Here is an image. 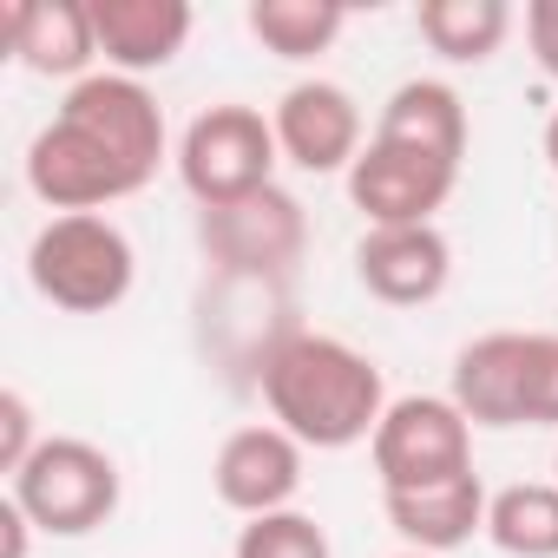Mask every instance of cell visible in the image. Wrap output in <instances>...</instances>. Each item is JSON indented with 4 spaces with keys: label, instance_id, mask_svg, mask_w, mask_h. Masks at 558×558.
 Instances as JSON below:
<instances>
[{
    "label": "cell",
    "instance_id": "9c48e42d",
    "mask_svg": "<svg viewBox=\"0 0 558 558\" xmlns=\"http://www.w3.org/2000/svg\"><path fill=\"white\" fill-rule=\"evenodd\" d=\"M453 184H460V165H447L434 151H414V145H395V138H368L362 158L349 165V204L368 217V230L434 223L447 210Z\"/></svg>",
    "mask_w": 558,
    "mask_h": 558
},
{
    "label": "cell",
    "instance_id": "9a60e30c",
    "mask_svg": "<svg viewBox=\"0 0 558 558\" xmlns=\"http://www.w3.org/2000/svg\"><path fill=\"white\" fill-rule=\"evenodd\" d=\"M486 480L480 473H460V480H440V486H421V493H381V512L401 538V551H427V558H447L460 545H473V532H486Z\"/></svg>",
    "mask_w": 558,
    "mask_h": 558
},
{
    "label": "cell",
    "instance_id": "30bf717a",
    "mask_svg": "<svg viewBox=\"0 0 558 558\" xmlns=\"http://www.w3.org/2000/svg\"><path fill=\"white\" fill-rule=\"evenodd\" d=\"M303 460H310V447H303L296 434H283L276 421H250V427H236V434L217 447L210 486H217V499H223L230 512L269 519V512H290V506H296V493H303Z\"/></svg>",
    "mask_w": 558,
    "mask_h": 558
},
{
    "label": "cell",
    "instance_id": "7a4b0ae2",
    "mask_svg": "<svg viewBox=\"0 0 558 558\" xmlns=\"http://www.w3.org/2000/svg\"><path fill=\"white\" fill-rule=\"evenodd\" d=\"M256 388L269 401V421L296 434L310 453H342L375 440L381 414H388V381L381 362L362 355L342 336H316V329H290L276 336L256 362Z\"/></svg>",
    "mask_w": 558,
    "mask_h": 558
},
{
    "label": "cell",
    "instance_id": "3957f363",
    "mask_svg": "<svg viewBox=\"0 0 558 558\" xmlns=\"http://www.w3.org/2000/svg\"><path fill=\"white\" fill-rule=\"evenodd\" d=\"M27 283L40 303H53L66 316H106L138 283V250H132L125 223H112L106 210L47 217L27 243Z\"/></svg>",
    "mask_w": 558,
    "mask_h": 558
},
{
    "label": "cell",
    "instance_id": "ba28073f",
    "mask_svg": "<svg viewBox=\"0 0 558 558\" xmlns=\"http://www.w3.org/2000/svg\"><path fill=\"white\" fill-rule=\"evenodd\" d=\"M197 243L223 276H236V283H283L310 250V217L283 184H269L256 197L197 210Z\"/></svg>",
    "mask_w": 558,
    "mask_h": 558
},
{
    "label": "cell",
    "instance_id": "ac0fdd59",
    "mask_svg": "<svg viewBox=\"0 0 558 558\" xmlns=\"http://www.w3.org/2000/svg\"><path fill=\"white\" fill-rule=\"evenodd\" d=\"M243 27L256 34L263 53L303 66V60H316V53H329L342 40L349 8H342V0H250Z\"/></svg>",
    "mask_w": 558,
    "mask_h": 558
},
{
    "label": "cell",
    "instance_id": "44dd1931",
    "mask_svg": "<svg viewBox=\"0 0 558 558\" xmlns=\"http://www.w3.org/2000/svg\"><path fill=\"white\" fill-rule=\"evenodd\" d=\"M47 434L34 427V401L21 395V388H8V395H0V473H21L27 460H34V447H40Z\"/></svg>",
    "mask_w": 558,
    "mask_h": 558
},
{
    "label": "cell",
    "instance_id": "277c9868",
    "mask_svg": "<svg viewBox=\"0 0 558 558\" xmlns=\"http://www.w3.org/2000/svg\"><path fill=\"white\" fill-rule=\"evenodd\" d=\"M453 401L473 427H558V336L493 329L453 355Z\"/></svg>",
    "mask_w": 558,
    "mask_h": 558
},
{
    "label": "cell",
    "instance_id": "5bb4252c",
    "mask_svg": "<svg viewBox=\"0 0 558 558\" xmlns=\"http://www.w3.org/2000/svg\"><path fill=\"white\" fill-rule=\"evenodd\" d=\"M86 8H93L106 73H125V80L165 73L197 27L191 0H86Z\"/></svg>",
    "mask_w": 558,
    "mask_h": 558
},
{
    "label": "cell",
    "instance_id": "e0dca14e",
    "mask_svg": "<svg viewBox=\"0 0 558 558\" xmlns=\"http://www.w3.org/2000/svg\"><path fill=\"white\" fill-rule=\"evenodd\" d=\"M414 27L447 66H486L512 34V8L506 0H421Z\"/></svg>",
    "mask_w": 558,
    "mask_h": 558
},
{
    "label": "cell",
    "instance_id": "d6986e66",
    "mask_svg": "<svg viewBox=\"0 0 558 558\" xmlns=\"http://www.w3.org/2000/svg\"><path fill=\"white\" fill-rule=\"evenodd\" d=\"M486 538L506 558H558V480H519L486 499Z\"/></svg>",
    "mask_w": 558,
    "mask_h": 558
},
{
    "label": "cell",
    "instance_id": "ffe728a7",
    "mask_svg": "<svg viewBox=\"0 0 558 558\" xmlns=\"http://www.w3.org/2000/svg\"><path fill=\"white\" fill-rule=\"evenodd\" d=\"M230 558H336V551H329V532L290 506V512H269V519H243Z\"/></svg>",
    "mask_w": 558,
    "mask_h": 558
},
{
    "label": "cell",
    "instance_id": "8fae6325",
    "mask_svg": "<svg viewBox=\"0 0 558 558\" xmlns=\"http://www.w3.org/2000/svg\"><path fill=\"white\" fill-rule=\"evenodd\" d=\"M269 125H276V145H283V158L296 165V171H310V178H349V165L362 158V106H355V93L349 86H336V80H296L283 99H276V112H269Z\"/></svg>",
    "mask_w": 558,
    "mask_h": 558
},
{
    "label": "cell",
    "instance_id": "d4e9b609",
    "mask_svg": "<svg viewBox=\"0 0 558 558\" xmlns=\"http://www.w3.org/2000/svg\"><path fill=\"white\" fill-rule=\"evenodd\" d=\"M395 558H427V551H395Z\"/></svg>",
    "mask_w": 558,
    "mask_h": 558
},
{
    "label": "cell",
    "instance_id": "8992f818",
    "mask_svg": "<svg viewBox=\"0 0 558 558\" xmlns=\"http://www.w3.org/2000/svg\"><path fill=\"white\" fill-rule=\"evenodd\" d=\"M276 165H283V145H276L269 112L236 106V99L204 106L184 125V138H178V184L197 197V210H217V204L269 191Z\"/></svg>",
    "mask_w": 558,
    "mask_h": 558
},
{
    "label": "cell",
    "instance_id": "6da1fadb",
    "mask_svg": "<svg viewBox=\"0 0 558 558\" xmlns=\"http://www.w3.org/2000/svg\"><path fill=\"white\" fill-rule=\"evenodd\" d=\"M165 165V112L145 80L93 73L66 86L60 112L27 145V191L53 210H106L119 197H138Z\"/></svg>",
    "mask_w": 558,
    "mask_h": 558
},
{
    "label": "cell",
    "instance_id": "2e32d148",
    "mask_svg": "<svg viewBox=\"0 0 558 558\" xmlns=\"http://www.w3.org/2000/svg\"><path fill=\"white\" fill-rule=\"evenodd\" d=\"M375 138H395V145H414V151L460 165L466 158V99L447 80H401L375 119Z\"/></svg>",
    "mask_w": 558,
    "mask_h": 558
},
{
    "label": "cell",
    "instance_id": "7402d4cb",
    "mask_svg": "<svg viewBox=\"0 0 558 558\" xmlns=\"http://www.w3.org/2000/svg\"><path fill=\"white\" fill-rule=\"evenodd\" d=\"M525 47H532L538 73L558 86V0H532L525 8Z\"/></svg>",
    "mask_w": 558,
    "mask_h": 558
},
{
    "label": "cell",
    "instance_id": "52a82bcc",
    "mask_svg": "<svg viewBox=\"0 0 558 558\" xmlns=\"http://www.w3.org/2000/svg\"><path fill=\"white\" fill-rule=\"evenodd\" d=\"M368 453H375L381 493H421L473 473V421L460 414L453 395H401L388 401Z\"/></svg>",
    "mask_w": 558,
    "mask_h": 558
},
{
    "label": "cell",
    "instance_id": "5b68a950",
    "mask_svg": "<svg viewBox=\"0 0 558 558\" xmlns=\"http://www.w3.org/2000/svg\"><path fill=\"white\" fill-rule=\"evenodd\" d=\"M125 473L106 447L80 440V434H47L34 447V460L8 480V499L47 532V538H86L119 512Z\"/></svg>",
    "mask_w": 558,
    "mask_h": 558
},
{
    "label": "cell",
    "instance_id": "7c38bea8",
    "mask_svg": "<svg viewBox=\"0 0 558 558\" xmlns=\"http://www.w3.org/2000/svg\"><path fill=\"white\" fill-rule=\"evenodd\" d=\"M447 276H453V243L440 236V223H388V230H362L355 243V283L388 310L434 303Z\"/></svg>",
    "mask_w": 558,
    "mask_h": 558
},
{
    "label": "cell",
    "instance_id": "484cf974",
    "mask_svg": "<svg viewBox=\"0 0 558 558\" xmlns=\"http://www.w3.org/2000/svg\"><path fill=\"white\" fill-rule=\"evenodd\" d=\"M551 480H558V460H551Z\"/></svg>",
    "mask_w": 558,
    "mask_h": 558
},
{
    "label": "cell",
    "instance_id": "603a6c76",
    "mask_svg": "<svg viewBox=\"0 0 558 558\" xmlns=\"http://www.w3.org/2000/svg\"><path fill=\"white\" fill-rule=\"evenodd\" d=\"M34 532H40V525H34L14 499L0 506V558H27V551H34Z\"/></svg>",
    "mask_w": 558,
    "mask_h": 558
},
{
    "label": "cell",
    "instance_id": "cb8c5ba5",
    "mask_svg": "<svg viewBox=\"0 0 558 558\" xmlns=\"http://www.w3.org/2000/svg\"><path fill=\"white\" fill-rule=\"evenodd\" d=\"M545 165H551V178H558V106H551V119H545Z\"/></svg>",
    "mask_w": 558,
    "mask_h": 558
},
{
    "label": "cell",
    "instance_id": "4fadbf2b",
    "mask_svg": "<svg viewBox=\"0 0 558 558\" xmlns=\"http://www.w3.org/2000/svg\"><path fill=\"white\" fill-rule=\"evenodd\" d=\"M0 40L34 80H66V86L93 80V60H99L86 0H8L0 8Z\"/></svg>",
    "mask_w": 558,
    "mask_h": 558
}]
</instances>
